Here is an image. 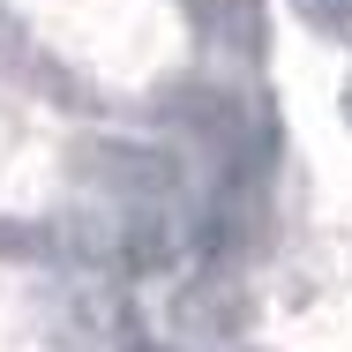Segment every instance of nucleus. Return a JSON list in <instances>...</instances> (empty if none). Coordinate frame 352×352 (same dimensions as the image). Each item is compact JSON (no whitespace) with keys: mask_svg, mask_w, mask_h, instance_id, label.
Returning <instances> with one entry per match:
<instances>
[{"mask_svg":"<svg viewBox=\"0 0 352 352\" xmlns=\"http://www.w3.org/2000/svg\"><path fill=\"white\" fill-rule=\"evenodd\" d=\"M90 173L105 180V195H120V203H135V210H157V203L173 195V165H165L157 150H135V142H98V150H90Z\"/></svg>","mask_w":352,"mask_h":352,"instance_id":"nucleus-1","label":"nucleus"},{"mask_svg":"<svg viewBox=\"0 0 352 352\" xmlns=\"http://www.w3.org/2000/svg\"><path fill=\"white\" fill-rule=\"evenodd\" d=\"M300 15L330 38H352V0H300Z\"/></svg>","mask_w":352,"mask_h":352,"instance_id":"nucleus-2","label":"nucleus"},{"mask_svg":"<svg viewBox=\"0 0 352 352\" xmlns=\"http://www.w3.org/2000/svg\"><path fill=\"white\" fill-rule=\"evenodd\" d=\"M345 120H352V82H345Z\"/></svg>","mask_w":352,"mask_h":352,"instance_id":"nucleus-3","label":"nucleus"}]
</instances>
